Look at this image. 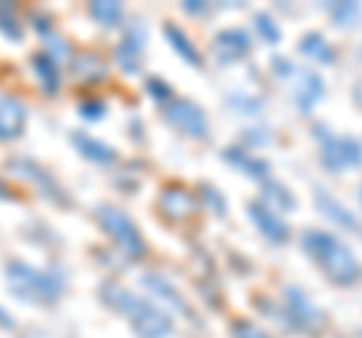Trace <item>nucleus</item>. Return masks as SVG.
<instances>
[{
  "instance_id": "obj_32",
  "label": "nucleus",
  "mask_w": 362,
  "mask_h": 338,
  "mask_svg": "<svg viewBox=\"0 0 362 338\" xmlns=\"http://www.w3.org/2000/svg\"><path fill=\"white\" fill-rule=\"evenodd\" d=\"M202 194H206V199L214 206V211H218V215H223V199H221L218 190H214V187H202Z\"/></svg>"
},
{
  "instance_id": "obj_5",
  "label": "nucleus",
  "mask_w": 362,
  "mask_h": 338,
  "mask_svg": "<svg viewBox=\"0 0 362 338\" xmlns=\"http://www.w3.org/2000/svg\"><path fill=\"white\" fill-rule=\"evenodd\" d=\"M320 136V163L329 169V173H344V169L362 166V142L354 136H332V133H323L320 127L314 130Z\"/></svg>"
},
{
  "instance_id": "obj_17",
  "label": "nucleus",
  "mask_w": 362,
  "mask_h": 338,
  "mask_svg": "<svg viewBox=\"0 0 362 338\" xmlns=\"http://www.w3.org/2000/svg\"><path fill=\"white\" fill-rule=\"evenodd\" d=\"M314 202H317V211H320V215H326V221H335L338 227H344V230H354V227H356L354 211H350L347 206H341V202H338L332 194H323V190H317Z\"/></svg>"
},
{
  "instance_id": "obj_34",
  "label": "nucleus",
  "mask_w": 362,
  "mask_h": 338,
  "mask_svg": "<svg viewBox=\"0 0 362 338\" xmlns=\"http://www.w3.org/2000/svg\"><path fill=\"white\" fill-rule=\"evenodd\" d=\"M0 326H6V330L13 326V317H9V314H6L4 308H0Z\"/></svg>"
},
{
  "instance_id": "obj_29",
  "label": "nucleus",
  "mask_w": 362,
  "mask_h": 338,
  "mask_svg": "<svg viewBox=\"0 0 362 338\" xmlns=\"http://www.w3.org/2000/svg\"><path fill=\"white\" fill-rule=\"evenodd\" d=\"M148 94H151L160 106H166L169 100H173V88H169L163 78H148Z\"/></svg>"
},
{
  "instance_id": "obj_3",
  "label": "nucleus",
  "mask_w": 362,
  "mask_h": 338,
  "mask_svg": "<svg viewBox=\"0 0 362 338\" xmlns=\"http://www.w3.org/2000/svg\"><path fill=\"white\" fill-rule=\"evenodd\" d=\"M6 281L18 299L42 302V305L58 302L61 293H64V275L61 272H54V269H33L28 263H9Z\"/></svg>"
},
{
  "instance_id": "obj_22",
  "label": "nucleus",
  "mask_w": 362,
  "mask_h": 338,
  "mask_svg": "<svg viewBox=\"0 0 362 338\" xmlns=\"http://www.w3.org/2000/svg\"><path fill=\"white\" fill-rule=\"evenodd\" d=\"M88 16L94 18L100 28H118L124 18V6L112 4V0H94V4H88Z\"/></svg>"
},
{
  "instance_id": "obj_4",
  "label": "nucleus",
  "mask_w": 362,
  "mask_h": 338,
  "mask_svg": "<svg viewBox=\"0 0 362 338\" xmlns=\"http://www.w3.org/2000/svg\"><path fill=\"white\" fill-rule=\"evenodd\" d=\"M97 221H100V227L109 233V239L115 242L130 260H142L145 257V239L139 235V230H136V223L130 221L127 211L103 202V206H97Z\"/></svg>"
},
{
  "instance_id": "obj_2",
  "label": "nucleus",
  "mask_w": 362,
  "mask_h": 338,
  "mask_svg": "<svg viewBox=\"0 0 362 338\" xmlns=\"http://www.w3.org/2000/svg\"><path fill=\"white\" fill-rule=\"evenodd\" d=\"M103 302L121 311L133 323V330L139 332V338H166L173 332V320H169L166 311H160L148 299L136 296V293L124 290L118 284H103Z\"/></svg>"
},
{
  "instance_id": "obj_28",
  "label": "nucleus",
  "mask_w": 362,
  "mask_h": 338,
  "mask_svg": "<svg viewBox=\"0 0 362 338\" xmlns=\"http://www.w3.org/2000/svg\"><path fill=\"white\" fill-rule=\"evenodd\" d=\"M230 332H233V338H272L266 330H259L254 320H235L230 326Z\"/></svg>"
},
{
  "instance_id": "obj_36",
  "label": "nucleus",
  "mask_w": 362,
  "mask_h": 338,
  "mask_svg": "<svg viewBox=\"0 0 362 338\" xmlns=\"http://www.w3.org/2000/svg\"><path fill=\"white\" fill-rule=\"evenodd\" d=\"M0 197H6V185L4 182H0Z\"/></svg>"
},
{
  "instance_id": "obj_7",
  "label": "nucleus",
  "mask_w": 362,
  "mask_h": 338,
  "mask_svg": "<svg viewBox=\"0 0 362 338\" xmlns=\"http://www.w3.org/2000/svg\"><path fill=\"white\" fill-rule=\"evenodd\" d=\"M247 218L254 221V227L263 233V239L272 242V245H284L290 239V227H287V221L281 218V211L275 209H269L263 199H257V202H247Z\"/></svg>"
},
{
  "instance_id": "obj_12",
  "label": "nucleus",
  "mask_w": 362,
  "mask_h": 338,
  "mask_svg": "<svg viewBox=\"0 0 362 338\" xmlns=\"http://www.w3.org/2000/svg\"><path fill=\"white\" fill-rule=\"evenodd\" d=\"M142 46H145V30L136 25L124 33V40L115 46V64L124 73H139V61H142Z\"/></svg>"
},
{
  "instance_id": "obj_18",
  "label": "nucleus",
  "mask_w": 362,
  "mask_h": 338,
  "mask_svg": "<svg viewBox=\"0 0 362 338\" xmlns=\"http://www.w3.org/2000/svg\"><path fill=\"white\" fill-rule=\"evenodd\" d=\"M73 145L78 148V154L82 157H88V161H94V163H115V148L112 145H106V142H100V139H94V136H88V133H73Z\"/></svg>"
},
{
  "instance_id": "obj_9",
  "label": "nucleus",
  "mask_w": 362,
  "mask_h": 338,
  "mask_svg": "<svg viewBox=\"0 0 362 338\" xmlns=\"http://www.w3.org/2000/svg\"><path fill=\"white\" fill-rule=\"evenodd\" d=\"M284 302H287V311H290V317H296V323L302 326L305 332H317L320 326L326 323L323 317V311L314 305V302L305 296V293L299 287H284Z\"/></svg>"
},
{
  "instance_id": "obj_31",
  "label": "nucleus",
  "mask_w": 362,
  "mask_h": 338,
  "mask_svg": "<svg viewBox=\"0 0 362 338\" xmlns=\"http://www.w3.org/2000/svg\"><path fill=\"white\" fill-rule=\"evenodd\" d=\"M78 115H82V118H100V115H103V103H85V106H78Z\"/></svg>"
},
{
  "instance_id": "obj_20",
  "label": "nucleus",
  "mask_w": 362,
  "mask_h": 338,
  "mask_svg": "<svg viewBox=\"0 0 362 338\" xmlns=\"http://www.w3.org/2000/svg\"><path fill=\"white\" fill-rule=\"evenodd\" d=\"M163 37L169 40V46L175 49V54L181 61H187L190 66H202V54L197 52V46L190 42V37L181 28H175V25H163Z\"/></svg>"
},
{
  "instance_id": "obj_35",
  "label": "nucleus",
  "mask_w": 362,
  "mask_h": 338,
  "mask_svg": "<svg viewBox=\"0 0 362 338\" xmlns=\"http://www.w3.org/2000/svg\"><path fill=\"white\" fill-rule=\"evenodd\" d=\"M354 97H356V106H359V109H362V82H359V85H356V91H354Z\"/></svg>"
},
{
  "instance_id": "obj_10",
  "label": "nucleus",
  "mask_w": 362,
  "mask_h": 338,
  "mask_svg": "<svg viewBox=\"0 0 362 338\" xmlns=\"http://www.w3.org/2000/svg\"><path fill=\"white\" fill-rule=\"evenodd\" d=\"M323 94H326L323 78L314 70H299L296 66V73H293V100H296V109L302 115L314 112V106L323 100Z\"/></svg>"
},
{
  "instance_id": "obj_21",
  "label": "nucleus",
  "mask_w": 362,
  "mask_h": 338,
  "mask_svg": "<svg viewBox=\"0 0 362 338\" xmlns=\"http://www.w3.org/2000/svg\"><path fill=\"white\" fill-rule=\"evenodd\" d=\"M299 52L305 54V58H311V61H317V64H332L335 61V52H332V46L326 42V37L323 33H305V37L299 40Z\"/></svg>"
},
{
  "instance_id": "obj_30",
  "label": "nucleus",
  "mask_w": 362,
  "mask_h": 338,
  "mask_svg": "<svg viewBox=\"0 0 362 338\" xmlns=\"http://www.w3.org/2000/svg\"><path fill=\"white\" fill-rule=\"evenodd\" d=\"M272 70H275L278 78H293V73H296V64L287 61L284 54H275V58H272Z\"/></svg>"
},
{
  "instance_id": "obj_37",
  "label": "nucleus",
  "mask_w": 362,
  "mask_h": 338,
  "mask_svg": "<svg viewBox=\"0 0 362 338\" xmlns=\"http://www.w3.org/2000/svg\"><path fill=\"white\" fill-rule=\"evenodd\" d=\"M359 202H362V185H359Z\"/></svg>"
},
{
  "instance_id": "obj_27",
  "label": "nucleus",
  "mask_w": 362,
  "mask_h": 338,
  "mask_svg": "<svg viewBox=\"0 0 362 338\" xmlns=\"http://www.w3.org/2000/svg\"><path fill=\"white\" fill-rule=\"evenodd\" d=\"M76 70L82 73V78H94V82H100L103 78V61L97 58V54H85V58H78L76 61Z\"/></svg>"
},
{
  "instance_id": "obj_25",
  "label": "nucleus",
  "mask_w": 362,
  "mask_h": 338,
  "mask_svg": "<svg viewBox=\"0 0 362 338\" xmlns=\"http://www.w3.org/2000/svg\"><path fill=\"white\" fill-rule=\"evenodd\" d=\"M356 16H359V4H332L329 6V18L335 28H347Z\"/></svg>"
},
{
  "instance_id": "obj_14",
  "label": "nucleus",
  "mask_w": 362,
  "mask_h": 338,
  "mask_svg": "<svg viewBox=\"0 0 362 338\" xmlns=\"http://www.w3.org/2000/svg\"><path fill=\"white\" fill-rule=\"evenodd\" d=\"M221 157L230 166H235L242 175H251V178H259V182H269V163L259 161V157H254L247 148H242V145H230V148H223Z\"/></svg>"
},
{
  "instance_id": "obj_1",
  "label": "nucleus",
  "mask_w": 362,
  "mask_h": 338,
  "mask_svg": "<svg viewBox=\"0 0 362 338\" xmlns=\"http://www.w3.org/2000/svg\"><path fill=\"white\" fill-rule=\"evenodd\" d=\"M302 251L308 254L311 260L323 269V275L338 287L356 284L359 275H362L356 254L326 230H305L302 233Z\"/></svg>"
},
{
  "instance_id": "obj_11",
  "label": "nucleus",
  "mask_w": 362,
  "mask_h": 338,
  "mask_svg": "<svg viewBox=\"0 0 362 338\" xmlns=\"http://www.w3.org/2000/svg\"><path fill=\"white\" fill-rule=\"evenodd\" d=\"M9 169H13L16 175H21V178H28L30 185H37L42 194H49L54 202H64V206H70V202L64 199V190L58 187V182H54V178L45 173L42 166H37L33 161H25V157H18V161H9Z\"/></svg>"
},
{
  "instance_id": "obj_33",
  "label": "nucleus",
  "mask_w": 362,
  "mask_h": 338,
  "mask_svg": "<svg viewBox=\"0 0 362 338\" xmlns=\"http://www.w3.org/2000/svg\"><path fill=\"white\" fill-rule=\"evenodd\" d=\"M181 9H185V13H190V16H202V13H206V4H199V0H185V4H181Z\"/></svg>"
},
{
  "instance_id": "obj_19",
  "label": "nucleus",
  "mask_w": 362,
  "mask_h": 338,
  "mask_svg": "<svg viewBox=\"0 0 362 338\" xmlns=\"http://www.w3.org/2000/svg\"><path fill=\"white\" fill-rule=\"evenodd\" d=\"M30 66H33V73H37V82L42 85V91H49L54 94L61 88V64H54L45 52H37L30 58Z\"/></svg>"
},
{
  "instance_id": "obj_23",
  "label": "nucleus",
  "mask_w": 362,
  "mask_h": 338,
  "mask_svg": "<svg viewBox=\"0 0 362 338\" xmlns=\"http://www.w3.org/2000/svg\"><path fill=\"white\" fill-rule=\"evenodd\" d=\"M0 30H4V37H9L13 42H21V25H18V18L13 13V6L9 4H0Z\"/></svg>"
},
{
  "instance_id": "obj_15",
  "label": "nucleus",
  "mask_w": 362,
  "mask_h": 338,
  "mask_svg": "<svg viewBox=\"0 0 362 338\" xmlns=\"http://www.w3.org/2000/svg\"><path fill=\"white\" fill-rule=\"evenodd\" d=\"M142 284L148 287V290L154 293V296H160L163 302H169V305H173L175 311H181L187 320H197L194 308H190L187 302L181 299V293H178L173 284H169V278H166V275H160V272H148V275H142Z\"/></svg>"
},
{
  "instance_id": "obj_16",
  "label": "nucleus",
  "mask_w": 362,
  "mask_h": 338,
  "mask_svg": "<svg viewBox=\"0 0 362 338\" xmlns=\"http://www.w3.org/2000/svg\"><path fill=\"white\" fill-rule=\"evenodd\" d=\"M157 206H160V211L166 218H173V221H181V218H187L190 211H194L197 206V199L190 197V190H185L181 185H169L160 199H157Z\"/></svg>"
},
{
  "instance_id": "obj_24",
  "label": "nucleus",
  "mask_w": 362,
  "mask_h": 338,
  "mask_svg": "<svg viewBox=\"0 0 362 338\" xmlns=\"http://www.w3.org/2000/svg\"><path fill=\"white\" fill-rule=\"evenodd\" d=\"M254 28H257L259 37L269 42V46H278V42H281V30H278L275 21H272V16L257 13V16H254Z\"/></svg>"
},
{
  "instance_id": "obj_8",
  "label": "nucleus",
  "mask_w": 362,
  "mask_h": 338,
  "mask_svg": "<svg viewBox=\"0 0 362 338\" xmlns=\"http://www.w3.org/2000/svg\"><path fill=\"white\" fill-rule=\"evenodd\" d=\"M209 52L218 64H235V61L247 58V52H251V37H247V30H242V28L221 30V33H214Z\"/></svg>"
},
{
  "instance_id": "obj_13",
  "label": "nucleus",
  "mask_w": 362,
  "mask_h": 338,
  "mask_svg": "<svg viewBox=\"0 0 362 338\" xmlns=\"http://www.w3.org/2000/svg\"><path fill=\"white\" fill-rule=\"evenodd\" d=\"M28 121L25 106L16 97H0V142H13L21 136Z\"/></svg>"
},
{
  "instance_id": "obj_26",
  "label": "nucleus",
  "mask_w": 362,
  "mask_h": 338,
  "mask_svg": "<svg viewBox=\"0 0 362 338\" xmlns=\"http://www.w3.org/2000/svg\"><path fill=\"white\" fill-rule=\"evenodd\" d=\"M263 194H269V199H275L281 209H296V199L290 197V190L284 185H275V182H263Z\"/></svg>"
},
{
  "instance_id": "obj_6",
  "label": "nucleus",
  "mask_w": 362,
  "mask_h": 338,
  "mask_svg": "<svg viewBox=\"0 0 362 338\" xmlns=\"http://www.w3.org/2000/svg\"><path fill=\"white\" fill-rule=\"evenodd\" d=\"M163 121L169 124V127L181 130L190 139H206L209 136V115L194 103V100L173 97L163 106Z\"/></svg>"
}]
</instances>
